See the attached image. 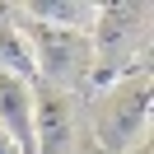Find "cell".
Wrapping results in <instances>:
<instances>
[{
  "label": "cell",
  "instance_id": "cell-1",
  "mask_svg": "<svg viewBox=\"0 0 154 154\" xmlns=\"http://www.w3.org/2000/svg\"><path fill=\"white\" fill-rule=\"evenodd\" d=\"M14 33H19L23 47H28L33 70H42V79H47L51 89L66 94V84H75V79L84 75V66H89V42H84V33L47 28V23H33V19H19Z\"/></svg>",
  "mask_w": 154,
  "mask_h": 154
},
{
  "label": "cell",
  "instance_id": "cell-2",
  "mask_svg": "<svg viewBox=\"0 0 154 154\" xmlns=\"http://www.w3.org/2000/svg\"><path fill=\"white\" fill-rule=\"evenodd\" d=\"M149 131V84L140 89H117L103 117V149H126L135 135Z\"/></svg>",
  "mask_w": 154,
  "mask_h": 154
},
{
  "label": "cell",
  "instance_id": "cell-3",
  "mask_svg": "<svg viewBox=\"0 0 154 154\" xmlns=\"http://www.w3.org/2000/svg\"><path fill=\"white\" fill-rule=\"evenodd\" d=\"M0 131L14 140L19 154H38V140H33V79L0 70Z\"/></svg>",
  "mask_w": 154,
  "mask_h": 154
},
{
  "label": "cell",
  "instance_id": "cell-4",
  "mask_svg": "<svg viewBox=\"0 0 154 154\" xmlns=\"http://www.w3.org/2000/svg\"><path fill=\"white\" fill-rule=\"evenodd\" d=\"M33 140H38V154H66L70 145V107L66 94L51 84L33 89Z\"/></svg>",
  "mask_w": 154,
  "mask_h": 154
},
{
  "label": "cell",
  "instance_id": "cell-5",
  "mask_svg": "<svg viewBox=\"0 0 154 154\" xmlns=\"http://www.w3.org/2000/svg\"><path fill=\"white\" fill-rule=\"evenodd\" d=\"M23 14H28L33 23H47V28L84 33L94 19H103V5H89V0H28Z\"/></svg>",
  "mask_w": 154,
  "mask_h": 154
},
{
  "label": "cell",
  "instance_id": "cell-6",
  "mask_svg": "<svg viewBox=\"0 0 154 154\" xmlns=\"http://www.w3.org/2000/svg\"><path fill=\"white\" fill-rule=\"evenodd\" d=\"M0 70H5V75H19V79H33V75H38L28 47H23V38L14 28H0Z\"/></svg>",
  "mask_w": 154,
  "mask_h": 154
},
{
  "label": "cell",
  "instance_id": "cell-7",
  "mask_svg": "<svg viewBox=\"0 0 154 154\" xmlns=\"http://www.w3.org/2000/svg\"><path fill=\"white\" fill-rule=\"evenodd\" d=\"M0 154H19V149H14V140H10L5 131H0Z\"/></svg>",
  "mask_w": 154,
  "mask_h": 154
}]
</instances>
